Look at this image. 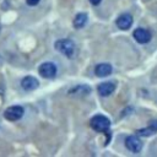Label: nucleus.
Instances as JSON below:
<instances>
[{"label":"nucleus","instance_id":"obj_2","mask_svg":"<svg viewBox=\"0 0 157 157\" xmlns=\"http://www.w3.org/2000/svg\"><path fill=\"white\" fill-rule=\"evenodd\" d=\"M55 48L67 58H71L75 54V44L70 39H59L55 42Z\"/></svg>","mask_w":157,"mask_h":157},{"label":"nucleus","instance_id":"obj_4","mask_svg":"<svg viewBox=\"0 0 157 157\" xmlns=\"http://www.w3.org/2000/svg\"><path fill=\"white\" fill-rule=\"evenodd\" d=\"M39 75L44 78H53L56 75V66L53 63H44L39 66Z\"/></svg>","mask_w":157,"mask_h":157},{"label":"nucleus","instance_id":"obj_7","mask_svg":"<svg viewBox=\"0 0 157 157\" xmlns=\"http://www.w3.org/2000/svg\"><path fill=\"white\" fill-rule=\"evenodd\" d=\"M134 38L139 42V43H148L151 39V33L150 31H147L146 28H136L134 31Z\"/></svg>","mask_w":157,"mask_h":157},{"label":"nucleus","instance_id":"obj_9","mask_svg":"<svg viewBox=\"0 0 157 157\" xmlns=\"http://www.w3.org/2000/svg\"><path fill=\"white\" fill-rule=\"evenodd\" d=\"M114 88H115V86H114L113 82H102V83L98 85L97 91H98V93H99L101 96L105 97V96L112 94L113 91H114Z\"/></svg>","mask_w":157,"mask_h":157},{"label":"nucleus","instance_id":"obj_15","mask_svg":"<svg viewBox=\"0 0 157 157\" xmlns=\"http://www.w3.org/2000/svg\"><path fill=\"white\" fill-rule=\"evenodd\" d=\"M90 2H91L92 5H98V4L101 2V0H90Z\"/></svg>","mask_w":157,"mask_h":157},{"label":"nucleus","instance_id":"obj_6","mask_svg":"<svg viewBox=\"0 0 157 157\" xmlns=\"http://www.w3.org/2000/svg\"><path fill=\"white\" fill-rule=\"evenodd\" d=\"M132 25V16L130 13H123L117 18V26L120 29H129Z\"/></svg>","mask_w":157,"mask_h":157},{"label":"nucleus","instance_id":"obj_1","mask_svg":"<svg viewBox=\"0 0 157 157\" xmlns=\"http://www.w3.org/2000/svg\"><path fill=\"white\" fill-rule=\"evenodd\" d=\"M91 126L93 130L96 131H99V132H105L109 130L110 128V120L105 117V115H94L91 121H90Z\"/></svg>","mask_w":157,"mask_h":157},{"label":"nucleus","instance_id":"obj_8","mask_svg":"<svg viewBox=\"0 0 157 157\" xmlns=\"http://www.w3.org/2000/svg\"><path fill=\"white\" fill-rule=\"evenodd\" d=\"M21 86H22V88L31 91V90H34L39 86V81L33 76H26L21 80Z\"/></svg>","mask_w":157,"mask_h":157},{"label":"nucleus","instance_id":"obj_11","mask_svg":"<svg viewBox=\"0 0 157 157\" xmlns=\"http://www.w3.org/2000/svg\"><path fill=\"white\" fill-rule=\"evenodd\" d=\"M155 132H157V121H152L147 128H144L142 130L137 131V134L140 136H150Z\"/></svg>","mask_w":157,"mask_h":157},{"label":"nucleus","instance_id":"obj_14","mask_svg":"<svg viewBox=\"0 0 157 157\" xmlns=\"http://www.w3.org/2000/svg\"><path fill=\"white\" fill-rule=\"evenodd\" d=\"M26 2H27V5H29V6H34V5H37V4L39 2V0H26Z\"/></svg>","mask_w":157,"mask_h":157},{"label":"nucleus","instance_id":"obj_5","mask_svg":"<svg viewBox=\"0 0 157 157\" xmlns=\"http://www.w3.org/2000/svg\"><path fill=\"white\" fill-rule=\"evenodd\" d=\"M125 146L131 152H140L142 150V142L137 136H128L125 140Z\"/></svg>","mask_w":157,"mask_h":157},{"label":"nucleus","instance_id":"obj_13","mask_svg":"<svg viewBox=\"0 0 157 157\" xmlns=\"http://www.w3.org/2000/svg\"><path fill=\"white\" fill-rule=\"evenodd\" d=\"M76 92H81V93L90 92V87L88 86H77V87H75L74 90L70 91V93H76Z\"/></svg>","mask_w":157,"mask_h":157},{"label":"nucleus","instance_id":"obj_12","mask_svg":"<svg viewBox=\"0 0 157 157\" xmlns=\"http://www.w3.org/2000/svg\"><path fill=\"white\" fill-rule=\"evenodd\" d=\"M87 23V15L81 12V13H77L74 18V27L75 28H82Z\"/></svg>","mask_w":157,"mask_h":157},{"label":"nucleus","instance_id":"obj_10","mask_svg":"<svg viewBox=\"0 0 157 157\" xmlns=\"http://www.w3.org/2000/svg\"><path fill=\"white\" fill-rule=\"evenodd\" d=\"M112 66L109 65V64H105V63H103V64H98L97 66H96V69H94V74L97 75V76H99V77H105V76H108V75H110L112 74Z\"/></svg>","mask_w":157,"mask_h":157},{"label":"nucleus","instance_id":"obj_3","mask_svg":"<svg viewBox=\"0 0 157 157\" xmlns=\"http://www.w3.org/2000/svg\"><path fill=\"white\" fill-rule=\"evenodd\" d=\"M22 115H23V108L21 105H11L4 113V117L11 121L18 120L20 118H22Z\"/></svg>","mask_w":157,"mask_h":157}]
</instances>
